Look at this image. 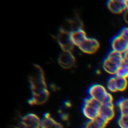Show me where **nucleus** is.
Instances as JSON below:
<instances>
[{"label":"nucleus","instance_id":"nucleus-1","mask_svg":"<svg viewBox=\"0 0 128 128\" xmlns=\"http://www.w3.org/2000/svg\"><path fill=\"white\" fill-rule=\"evenodd\" d=\"M124 54L111 50L103 60L102 68L111 76H115L117 75L119 69L122 66Z\"/></svg>","mask_w":128,"mask_h":128},{"label":"nucleus","instance_id":"nucleus-2","mask_svg":"<svg viewBox=\"0 0 128 128\" xmlns=\"http://www.w3.org/2000/svg\"><path fill=\"white\" fill-rule=\"evenodd\" d=\"M29 83L32 94L48 89L43 69L37 64L33 66V70L29 75Z\"/></svg>","mask_w":128,"mask_h":128},{"label":"nucleus","instance_id":"nucleus-3","mask_svg":"<svg viewBox=\"0 0 128 128\" xmlns=\"http://www.w3.org/2000/svg\"><path fill=\"white\" fill-rule=\"evenodd\" d=\"M102 103L92 97H87L84 100L82 112L83 115L88 120H93L99 116Z\"/></svg>","mask_w":128,"mask_h":128},{"label":"nucleus","instance_id":"nucleus-4","mask_svg":"<svg viewBox=\"0 0 128 128\" xmlns=\"http://www.w3.org/2000/svg\"><path fill=\"white\" fill-rule=\"evenodd\" d=\"M57 41L62 49V51H71L75 48L72 39L70 32L63 29H60L59 32L57 35Z\"/></svg>","mask_w":128,"mask_h":128},{"label":"nucleus","instance_id":"nucleus-5","mask_svg":"<svg viewBox=\"0 0 128 128\" xmlns=\"http://www.w3.org/2000/svg\"><path fill=\"white\" fill-rule=\"evenodd\" d=\"M100 42L98 39L92 37H87L77 48L79 50L86 54H94L100 48Z\"/></svg>","mask_w":128,"mask_h":128},{"label":"nucleus","instance_id":"nucleus-6","mask_svg":"<svg viewBox=\"0 0 128 128\" xmlns=\"http://www.w3.org/2000/svg\"><path fill=\"white\" fill-rule=\"evenodd\" d=\"M110 92L106 88L100 84H94L88 89V97L103 103Z\"/></svg>","mask_w":128,"mask_h":128},{"label":"nucleus","instance_id":"nucleus-7","mask_svg":"<svg viewBox=\"0 0 128 128\" xmlns=\"http://www.w3.org/2000/svg\"><path fill=\"white\" fill-rule=\"evenodd\" d=\"M59 66L64 69H70L76 65V57L71 51H62L58 57Z\"/></svg>","mask_w":128,"mask_h":128},{"label":"nucleus","instance_id":"nucleus-8","mask_svg":"<svg viewBox=\"0 0 128 128\" xmlns=\"http://www.w3.org/2000/svg\"><path fill=\"white\" fill-rule=\"evenodd\" d=\"M21 127L23 128H41V118L34 113H28L21 119Z\"/></svg>","mask_w":128,"mask_h":128},{"label":"nucleus","instance_id":"nucleus-9","mask_svg":"<svg viewBox=\"0 0 128 128\" xmlns=\"http://www.w3.org/2000/svg\"><path fill=\"white\" fill-rule=\"evenodd\" d=\"M106 5L108 9L115 14H124L128 9V0H110Z\"/></svg>","mask_w":128,"mask_h":128},{"label":"nucleus","instance_id":"nucleus-10","mask_svg":"<svg viewBox=\"0 0 128 128\" xmlns=\"http://www.w3.org/2000/svg\"><path fill=\"white\" fill-rule=\"evenodd\" d=\"M111 47L112 51L124 54L128 50V41L120 34H118L112 39Z\"/></svg>","mask_w":128,"mask_h":128},{"label":"nucleus","instance_id":"nucleus-11","mask_svg":"<svg viewBox=\"0 0 128 128\" xmlns=\"http://www.w3.org/2000/svg\"><path fill=\"white\" fill-rule=\"evenodd\" d=\"M99 116L106 121L108 123L112 121L116 116V106L114 103L110 104H102Z\"/></svg>","mask_w":128,"mask_h":128},{"label":"nucleus","instance_id":"nucleus-12","mask_svg":"<svg viewBox=\"0 0 128 128\" xmlns=\"http://www.w3.org/2000/svg\"><path fill=\"white\" fill-rule=\"evenodd\" d=\"M50 97V91L48 89L41 92L32 94L31 98L28 100V104L31 106H40L44 104Z\"/></svg>","mask_w":128,"mask_h":128},{"label":"nucleus","instance_id":"nucleus-13","mask_svg":"<svg viewBox=\"0 0 128 128\" xmlns=\"http://www.w3.org/2000/svg\"><path fill=\"white\" fill-rule=\"evenodd\" d=\"M41 128H64V127L55 120L50 113H46L41 118Z\"/></svg>","mask_w":128,"mask_h":128},{"label":"nucleus","instance_id":"nucleus-14","mask_svg":"<svg viewBox=\"0 0 128 128\" xmlns=\"http://www.w3.org/2000/svg\"><path fill=\"white\" fill-rule=\"evenodd\" d=\"M71 39L75 47H78L88 36L84 29H80L70 32Z\"/></svg>","mask_w":128,"mask_h":128},{"label":"nucleus","instance_id":"nucleus-15","mask_svg":"<svg viewBox=\"0 0 128 128\" xmlns=\"http://www.w3.org/2000/svg\"><path fill=\"white\" fill-rule=\"evenodd\" d=\"M108 122L98 116V118L88 121L86 125V128H106Z\"/></svg>","mask_w":128,"mask_h":128},{"label":"nucleus","instance_id":"nucleus-16","mask_svg":"<svg viewBox=\"0 0 128 128\" xmlns=\"http://www.w3.org/2000/svg\"><path fill=\"white\" fill-rule=\"evenodd\" d=\"M116 104L120 112V115H128V98H122Z\"/></svg>","mask_w":128,"mask_h":128},{"label":"nucleus","instance_id":"nucleus-17","mask_svg":"<svg viewBox=\"0 0 128 128\" xmlns=\"http://www.w3.org/2000/svg\"><path fill=\"white\" fill-rule=\"evenodd\" d=\"M116 84L118 88V92H123L127 90L128 87V80L127 78L119 77L116 75Z\"/></svg>","mask_w":128,"mask_h":128},{"label":"nucleus","instance_id":"nucleus-18","mask_svg":"<svg viewBox=\"0 0 128 128\" xmlns=\"http://www.w3.org/2000/svg\"><path fill=\"white\" fill-rule=\"evenodd\" d=\"M106 89L107 91L112 94V93H116L118 92V88H117V84H116V75L115 76H111L107 81L106 84Z\"/></svg>","mask_w":128,"mask_h":128},{"label":"nucleus","instance_id":"nucleus-19","mask_svg":"<svg viewBox=\"0 0 128 128\" xmlns=\"http://www.w3.org/2000/svg\"><path fill=\"white\" fill-rule=\"evenodd\" d=\"M118 124L120 128H128V115H120L118 119Z\"/></svg>","mask_w":128,"mask_h":128},{"label":"nucleus","instance_id":"nucleus-20","mask_svg":"<svg viewBox=\"0 0 128 128\" xmlns=\"http://www.w3.org/2000/svg\"><path fill=\"white\" fill-rule=\"evenodd\" d=\"M116 75L128 79V67L122 65L121 66V68L119 69V70H118V72Z\"/></svg>","mask_w":128,"mask_h":128},{"label":"nucleus","instance_id":"nucleus-21","mask_svg":"<svg viewBox=\"0 0 128 128\" xmlns=\"http://www.w3.org/2000/svg\"><path fill=\"white\" fill-rule=\"evenodd\" d=\"M118 34H120L123 38L128 41V27H124Z\"/></svg>","mask_w":128,"mask_h":128},{"label":"nucleus","instance_id":"nucleus-22","mask_svg":"<svg viewBox=\"0 0 128 128\" xmlns=\"http://www.w3.org/2000/svg\"><path fill=\"white\" fill-rule=\"evenodd\" d=\"M123 17H124V21H125V22H126V23L128 24V10L124 12V14H123Z\"/></svg>","mask_w":128,"mask_h":128},{"label":"nucleus","instance_id":"nucleus-23","mask_svg":"<svg viewBox=\"0 0 128 128\" xmlns=\"http://www.w3.org/2000/svg\"><path fill=\"white\" fill-rule=\"evenodd\" d=\"M61 118H62V120L66 121V120H68V115L66 113H63V114H62V115H61Z\"/></svg>","mask_w":128,"mask_h":128},{"label":"nucleus","instance_id":"nucleus-24","mask_svg":"<svg viewBox=\"0 0 128 128\" xmlns=\"http://www.w3.org/2000/svg\"><path fill=\"white\" fill-rule=\"evenodd\" d=\"M64 104H65V106H67V107H70L71 106V104H70V102H65Z\"/></svg>","mask_w":128,"mask_h":128},{"label":"nucleus","instance_id":"nucleus-25","mask_svg":"<svg viewBox=\"0 0 128 128\" xmlns=\"http://www.w3.org/2000/svg\"><path fill=\"white\" fill-rule=\"evenodd\" d=\"M126 53H127V54H128V51H127V52H126ZM126 53H125V54H126Z\"/></svg>","mask_w":128,"mask_h":128},{"label":"nucleus","instance_id":"nucleus-26","mask_svg":"<svg viewBox=\"0 0 128 128\" xmlns=\"http://www.w3.org/2000/svg\"><path fill=\"white\" fill-rule=\"evenodd\" d=\"M20 128H23V127H20Z\"/></svg>","mask_w":128,"mask_h":128},{"label":"nucleus","instance_id":"nucleus-27","mask_svg":"<svg viewBox=\"0 0 128 128\" xmlns=\"http://www.w3.org/2000/svg\"><path fill=\"white\" fill-rule=\"evenodd\" d=\"M85 128H86V127H85Z\"/></svg>","mask_w":128,"mask_h":128}]
</instances>
